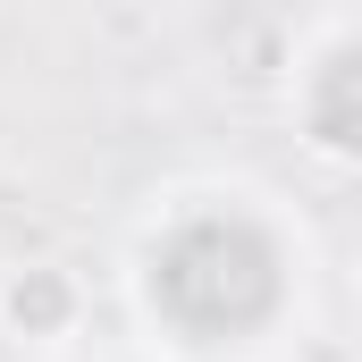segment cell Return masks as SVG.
<instances>
[{
	"mask_svg": "<svg viewBox=\"0 0 362 362\" xmlns=\"http://www.w3.org/2000/svg\"><path fill=\"white\" fill-rule=\"evenodd\" d=\"M152 295L194 337H236L278 303V245L253 219H185L152 253Z\"/></svg>",
	"mask_w": 362,
	"mask_h": 362,
	"instance_id": "obj_1",
	"label": "cell"
}]
</instances>
